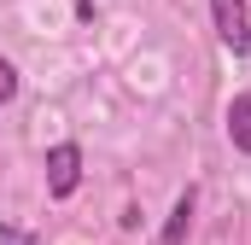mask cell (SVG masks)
Returning <instances> with one entry per match:
<instances>
[{
    "instance_id": "2",
    "label": "cell",
    "mask_w": 251,
    "mask_h": 245,
    "mask_svg": "<svg viewBox=\"0 0 251 245\" xmlns=\"http://www.w3.org/2000/svg\"><path fill=\"white\" fill-rule=\"evenodd\" d=\"M210 24H216V41H222L234 59L251 53V6L246 0H210Z\"/></svg>"
},
{
    "instance_id": "3",
    "label": "cell",
    "mask_w": 251,
    "mask_h": 245,
    "mask_svg": "<svg viewBox=\"0 0 251 245\" xmlns=\"http://www.w3.org/2000/svg\"><path fill=\"white\" fill-rule=\"evenodd\" d=\"M193 210H199V187L176 193V204H170V216H164V234H158V245H187V234H193Z\"/></svg>"
},
{
    "instance_id": "4",
    "label": "cell",
    "mask_w": 251,
    "mask_h": 245,
    "mask_svg": "<svg viewBox=\"0 0 251 245\" xmlns=\"http://www.w3.org/2000/svg\"><path fill=\"white\" fill-rule=\"evenodd\" d=\"M222 128H228V146H234L240 158H251V94H234V99H228Z\"/></svg>"
},
{
    "instance_id": "1",
    "label": "cell",
    "mask_w": 251,
    "mask_h": 245,
    "mask_svg": "<svg viewBox=\"0 0 251 245\" xmlns=\"http://www.w3.org/2000/svg\"><path fill=\"white\" fill-rule=\"evenodd\" d=\"M82 146L76 140H53L47 146V158H41V170H47V198H70L76 187H82Z\"/></svg>"
},
{
    "instance_id": "6",
    "label": "cell",
    "mask_w": 251,
    "mask_h": 245,
    "mask_svg": "<svg viewBox=\"0 0 251 245\" xmlns=\"http://www.w3.org/2000/svg\"><path fill=\"white\" fill-rule=\"evenodd\" d=\"M0 245H35V234H24V228H12V222H0Z\"/></svg>"
},
{
    "instance_id": "5",
    "label": "cell",
    "mask_w": 251,
    "mask_h": 245,
    "mask_svg": "<svg viewBox=\"0 0 251 245\" xmlns=\"http://www.w3.org/2000/svg\"><path fill=\"white\" fill-rule=\"evenodd\" d=\"M18 88H24V76H18V64H12V59H0V111H6L12 99H18Z\"/></svg>"
}]
</instances>
